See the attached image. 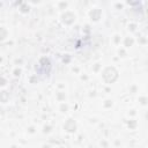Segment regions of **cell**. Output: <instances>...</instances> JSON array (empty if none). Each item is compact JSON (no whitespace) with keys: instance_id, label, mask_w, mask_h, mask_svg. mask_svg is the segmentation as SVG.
<instances>
[{"instance_id":"4","label":"cell","mask_w":148,"mask_h":148,"mask_svg":"<svg viewBox=\"0 0 148 148\" xmlns=\"http://www.w3.org/2000/svg\"><path fill=\"white\" fill-rule=\"evenodd\" d=\"M90 17L94 20V21H97L99 17H101V10L99 9H92L90 12Z\"/></svg>"},{"instance_id":"1","label":"cell","mask_w":148,"mask_h":148,"mask_svg":"<svg viewBox=\"0 0 148 148\" xmlns=\"http://www.w3.org/2000/svg\"><path fill=\"white\" fill-rule=\"evenodd\" d=\"M102 75H103V79L106 83H113L118 79V71L114 67L109 66L103 71Z\"/></svg>"},{"instance_id":"2","label":"cell","mask_w":148,"mask_h":148,"mask_svg":"<svg viewBox=\"0 0 148 148\" xmlns=\"http://www.w3.org/2000/svg\"><path fill=\"white\" fill-rule=\"evenodd\" d=\"M64 128H65L67 132L73 133V132H75V130H76V124H75V121H74L73 119H68V120L65 123Z\"/></svg>"},{"instance_id":"3","label":"cell","mask_w":148,"mask_h":148,"mask_svg":"<svg viewBox=\"0 0 148 148\" xmlns=\"http://www.w3.org/2000/svg\"><path fill=\"white\" fill-rule=\"evenodd\" d=\"M74 20H75V15H74L73 13H71V12H66V13L62 15V21H64L66 24L73 23Z\"/></svg>"},{"instance_id":"6","label":"cell","mask_w":148,"mask_h":148,"mask_svg":"<svg viewBox=\"0 0 148 148\" xmlns=\"http://www.w3.org/2000/svg\"><path fill=\"white\" fill-rule=\"evenodd\" d=\"M5 38H6V29L1 28V39H5Z\"/></svg>"},{"instance_id":"5","label":"cell","mask_w":148,"mask_h":148,"mask_svg":"<svg viewBox=\"0 0 148 148\" xmlns=\"http://www.w3.org/2000/svg\"><path fill=\"white\" fill-rule=\"evenodd\" d=\"M132 44H133V39H132V38H126L125 45H126V46H131Z\"/></svg>"}]
</instances>
